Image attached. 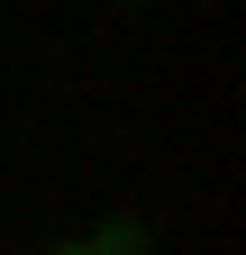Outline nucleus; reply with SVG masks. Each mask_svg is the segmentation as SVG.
Segmentation results:
<instances>
[{"mask_svg":"<svg viewBox=\"0 0 246 255\" xmlns=\"http://www.w3.org/2000/svg\"><path fill=\"white\" fill-rule=\"evenodd\" d=\"M82 255H155V228H146L137 210H110L101 228L82 237Z\"/></svg>","mask_w":246,"mask_h":255,"instance_id":"nucleus-1","label":"nucleus"},{"mask_svg":"<svg viewBox=\"0 0 246 255\" xmlns=\"http://www.w3.org/2000/svg\"><path fill=\"white\" fill-rule=\"evenodd\" d=\"M110 9H146V0H110Z\"/></svg>","mask_w":246,"mask_h":255,"instance_id":"nucleus-2","label":"nucleus"}]
</instances>
